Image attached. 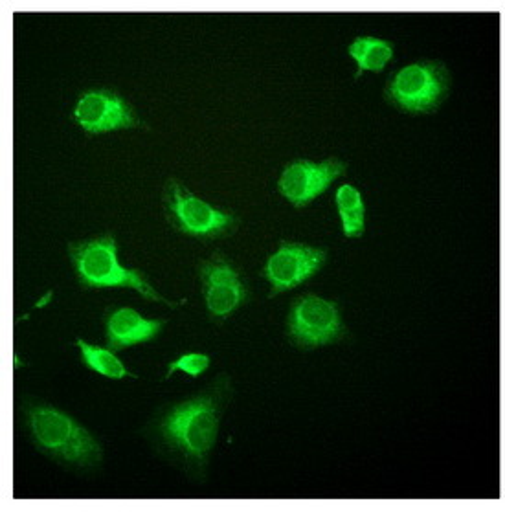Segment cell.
Returning a JSON list of instances; mask_svg holds the SVG:
<instances>
[{
	"mask_svg": "<svg viewBox=\"0 0 505 512\" xmlns=\"http://www.w3.org/2000/svg\"><path fill=\"white\" fill-rule=\"evenodd\" d=\"M230 397L232 382L221 373L206 390L171 404L155 421L157 445L191 478H204L208 472Z\"/></svg>",
	"mask_w": 505,
	"mask_h": 512,
	"instance_id": "1",
	"label": "cell"
},
{
	"mask_svg": "<svg viewBox=\"0 0 505 512\" xmlns=\"http://www.w3.org/2000/svg\"><path fill=\"white\" fill-rule=\"evenodd\" d=\"M67 252L81 290L131 289L144 300L168 305L169 309L184 305V300L171 301L162 296L144 270L127 268L120 263L118 241L113 232L70 241Z\"/></svg>",
	"mask_w": 505,
	"mask_h": 512,
	"instance_id": "2",
	"label": "cell"
},
{
	"mask_svg": "<svg viewBox=\"0 0 505 512\" xmlns=\"http://www.w3.org/2000/svg\"><path fill=\"white\" fill-rule=\"evenodd\" d=\"M23 410L28 437L37 452L79 470L100 465V441L70 413L43 401H28Z\"/></svg>",
	"mask_w": 505,
	"mask_h": 512,
	"instance_id": "3",
	"label": "cell"
},
{
	"mask_svg": "<svg viewBox=\"0 0 505 512\" xmlns=\"http://www.w3.org/2000/svg\"><path fill=\"white\" fill-rule=\"evenodd\" d=\"M160 206L164 219L173 232L204 245L232 237L243 224L236 212L217 208L204 201L186 186L184 180L177 177H168L164 182L160 193Z\"/></svg>",
	"mask_w": 505,
	"mask_h": 512,
	"instance_id": "4",
	"label": "cell"
},
{
	"mask_svg": "<svg viewBox=\"0 0 505 512\" xmlns=\"http://www.w3.org/2000/svg\"><path fill=\"white\" fill-rule=\"evenodd\" d=\"M450 72L441 61H414L397 68L386 81L382 96L395 111L423 116L438 111L449 98Z\"/></svg>",
	"mask_w": 505,
	"mask_h": 512,
	"instance_id": "5",
	"label": "cell"
},
{
	"mask_svg": "<svg viewBox=\"0 0 505 512\" xmlns=\"http://www.w3.org/2000/svg\"><path fill=\"white\" fill-rule=\"evenodd\" d=\"M202 301L208 320L228 322L250 301V283L243 267L223 250H214L197 265Z\"/></svg>",
	"mask_w": 505,
	"mask_h": 512,
	"instance_id": "6",
	"label": "cell"
},
{
	"mask_svg": "<svg viewBox=\"0 0 505 512\" xmlns=\"http://www.w3.org/2000/svg\"><path fill=\"white\" fill-rule=\"evenodd\" d=\"M348 334L338 301L318 294H303L292 301L287 316V340L292 347L313 351L333 346Z\"/></svg>",
	"mask_w": 505,
	"mask_h": 512,
	"instance_id": "7",
	"label": "cell"
},
{
	"mask_svg": "<svg viewBox=\"0 0 505 512\" xmlns=\"http://www.w3.org/2000/svg\"><path fill=\"white\" fill-rule=\"evenodd\" d=\"M70 116L72 122L89 136L135 131L146 125L135 105L113 87L81 90L76 96Z\"/></svg>",
	"mask_w": 505,
	"mask_h": 512,
	"instance_id": "8",
	"label": "cell"
},
{
	"mask_svg": "<svg viewBox=\"0 0 505 512\" xmlns=\"http://www.w3.org/2000/svg\"><path fill=\"white\" fill-rule=\"evenodd\" d=\"M327 261L329 252L324 246L283 239L278 250L267 257L259 274L269 283V298H276L315 278Z\"/></svg>",
	"mask_w": 505,
	"mask_h": 512,
	"instance_id": "9",
	"label": "cell"
},
{
	"mask_svg": "<svg viewBox=\"0 0 505 512\" xmlns=\"http://www.w3.org/2000/svg\"><path fill=\"white\" fill-rule=\"evenodd\" d=\"M346 173L348 162L338 156H329L320 162L309 158H294L281 169L276 188L292 208L302 210L320 199Z\"/></svg>",
	"mask_w": 505,
	"mask_h": 512,
	"instance_id": "10",
	"label": "cell"
},
{
	"mask_svg": "<svg viewBox=\"0 0 505 512\" xmlns=\"http://www.w3.org/2000/svg\"><path fill=\"white\" fill-rule=\"evenodd\" d=\"M101 320L105 331V346L113 349L114 353L155 342L168 325V320L164 318H146L127 305L107 307Z\"/></svg>",
	"mask_w": 505,
	"mask_h": 512,
	"instance_id": "11",
	"label": "cell"
},
{
	"mask_svg": "<svg viewBox=\"0 0 505 512\" xmlns=\"http://www.w3.org/2000/svg\"><path fill=\"white\" fill-rule=\"evenodd\" d=\"M348 56L359 67V72L355 74V78L362 76V72L379 74L392 63L393 57H395V45L384 37L359 35L349 43Z\"/></svg>",
	"mask_w": 505,
	"mask_h": 512,
	"instance_id": "12",
	"label": "cell"
},
{
	"mask_svg": "<svg viewBox=\"0 0 505 512\" xmlns=\"http://www.w3.org/2000/svg\"><path fill=\"white\" fill-rule=\"evenodd\" d=\"M335 206L342 234L348 239H360L366 232V204L359 188L342 184L335 191Z\"/></svg>",
	"mask_w": 505,
	"mask_h": 512,
	"instance_id": "13",
	"label": "cell"
},
{
	"mask_svg": "<svg viewBox=\"0 0 505 512\" xmlns=\"http://www.w3.org/2000/svg\"><path fill=\"white\" fill-rule=\"evenodd\" d=\"M74 346L79 349L81 364L89 371H94L105 379H136L135 373H131L129 369L125 368L124 362L118 358L113 349H109L107 346H94L83 338H78L74 342Z\"/></svg>",
	"mask_w": 505,
	"mask_h": 512,
	"instance_id": "14",
	"label": "cell"
},
{
	"mask_svg": "<svg viewBox=\"0 0 505 512\" xmlns=\"http://www.w3.org/2000/svg\"><path fill=\"white\" fill-rule=\"evenodd\" d=\"M212 364V358L208 357L206 353H186L180 357L169 360L168 369L164 380H169L177 371H182L184 375H188L191 379H197L204 375Z\"/></svg>",
	"mask_w": 505,
	"mask_h": 512,
	"instance_id": "15",
	"label": "cell"
}]
</instances>
